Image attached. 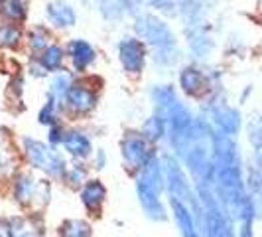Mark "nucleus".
Returning <instances> with one entry per match:
<instances>
[{"label":"nucleus","mask_w":262,"mask_h":237,"mask_svg":"<svg viewBox=\"0 0 262 237\" xmlns=\"http://www.w3.org/2000/svg\"><path fill=\"white\" fill-rule=\"evenodd\" d=\"M28 46H30V50L36 53H41L48 46H50V34H48V30L41 26H36L30 30V34H28Z\"/></svg>","instance_id":"obj_23"},{"label":"nucleus","mask_w":262,"mask_h":237,"mask_svg":"<svg viewBox=\"0 0 262 237\" xmlns=\"http://www.w3.org/2000/svg\"><path fill=\"white\" fill-rule=\"evenodd\" d=\"M170 210L171 215L178 224V229L184 237H201L199 229H197V218L195 213L185 206L184 202H180L178 198L170 196Z\"/></svg>","instance_id":"obj_9"},{"label":"nucleus","mask_w":262,"mask_h":237,"mask_svg":"<svg viewBox=\"0 0 262 237\" xmlns=\"http://www.w3.org/2000/svg\"><path fill=\"white\" fill-rule=\"evenodd\" d=\"M0 2H2V0H0Z\"/></svg>","instance_id":"obj_32"},{"label":"nucleus","mask_w":262,"mask_h":237,"mask_svg":"<svg viewBox=\"0 0 262 237\" xmlns=\"http://www.w3.org/2000/svg\"><path fill=\"white\" fill-rule=\"evenodd\" d=\"M46 18L57 30H69L77 24V12L66 0H53L46 6Z\"/></svg>","instance_id":"obj_8"},{"label":"nucleus","mask_w":262,"mask_h":237,"mask_svg":"<svg viewBox=\"0 0 262 237\" xmlns=\"http://www.w3.org/2000/svg\"><path fill=\"white\" fill-rule=\"evenodd\" d=\"M63 139H66V131L59 127V125H50V134H48V143L52 146H57L63 143Z\"/></svg>","instance_id":"obj_27"},{"label":"nucleus","mask_w":262,"mask_h":237,"mask_svg":"<svg viewBox=\"0 0 262 237\" xmlns=\"http://www.w3.org/2000/svg\"><path fill=\"white\" fill-rule=\"evenodd\" d=\"M22 150L34 168L46 172L52 178H66V158L61 156V152L55 150V146L46 145L32 136H22Z\"/></svg>","instance_id":"obj_3"},{"label":"nucleus","mask_w":262,"mask_h":237,"mask_svg":"<svg viewBox=\"0 0 262 237\" xmlns=\"http://www.w3.org/2000/svg\"><path fill=\"white\" fill-rule=\"evenodd\" d=\"M146 6L154 8L158 12L166 14V16L180 14V0H146Z\"/></svg>","instance_id":"obj_24"},{"label":"nucleus","mask_w":262,"mask_h":237,"mask_svg":"<svg viewBox=\"0 0 262 237\" xmlns=\"http://www.w3.org/2000/svg\"><path fill=\"white\" fill-rule=\"evenodd\" d=\"M180 87L184 89L185 95L189 97H199L207 87V77L203 71H199L197 67L187 66L180 71Z\"/></svg>","instance_id":"obj_12"},{"label":"nucleus","mask_w":262,"mask_h":237,"mask_svg":"<svg viewBox=\"0 0 262 237\" xmlns=\"http://www.w3.org/2000/svg\"><path fill=\"white\" fill-rule=\"evenodd\" d=\"M180 14L189 28L203 24L205 0H180Z\"/></svg>","instance_id":"obj_15"},{"label":"nucleus","mask_w":262,"mask_h":237,"mask_svg":"<svg viewBox=\"0 0 262 237\" xmlns=\"http://www.w3.org/2000/svg\"><path fill=\"white\" fill-rule=\"evenodd\" d=\"M97 8L101 16L105 18L106 22H117L122 16H126L124 12V0H99Z\"/></svg>","instance_id":"obj_22"},{"label":"nucleus","mask_w":262,"mask_h":237,"mask_svg":"<svg viewBox=\"0 0 262 237\" xmlns=\"http://www.w3.org/2000/svg\"><path fill=\"white\" fill-rule=\"evenodd\" d=\"M0 237H10V235H8V229H4V227H0Z\"/></svg>","instance_id":"obj_31"},{"label":"nucleus","mask_w":262,"mask_h":237,"mask_svg":"<svg viewBox=\"0 0 262 237\" xmlns=\"http://www.w3.org/2000/svg\"><path fill=\"white\" fill-rule=\"evenodd\" d=\"M120 154L130 170H142L146 164L156 156L152 150V143L142 132H128L120 143Z\"/></svg>","instance_id":"obj_4"},{"label":"nucleus","mask_w":262,"mask_h":237,"mask_svg":"<svg viewBox=\"0 0 262 237\" xmlns=\"http://www.w3.org/2000/svg\"><path fill=\"white\" fill-rule=\"evenodd\" d=\"M166 132H168V125H166V118L162 115H152L150 118H146L144 127H142V134L150 143L162 141Z\"/></svg>","instance_id":"obj_18"},{"label":"nucleus","mask_w":262,"mask_h":237,"mask_svg":"<svg viewBox=\"0 0 262 237\" xmlns=\"http://www.w3.org/2000/svg\"><path fill=\"white\" fill-rule=\"evenodd\" d=\"M81 2H83L85 6H93V4L97 6V2H99V0H81Z\"/></svg>","instance_id":"obj_30"},{"label":"nucleus","mask_w":262,"mask_h":237,"mask_svg":"<svg viewBox=\"0 0 262 237\" xmlns=\"http://www.w3.org/2000/svg\"><path fill=\"white\" fill-rule=\"evenodd\" d=\"M164 184H166L164 168H162L160 160L154 156L142 170H138V176H136L138 202H140V206H142L146 215L150 220H154V222H164L168 218L166 206L162 202Z\"/></svg>","instance_id":"obj_2"},{"label":"nucleus","mask_w":262,"mask_h":237,"mask_svg":"<svg viewBox=\"0 0 262 237\" xmlns=\"http://www.w3.org/2000/svg\"><path fill=\"white\" fill-rule=\"evenodd\" d=\"M118 62L122 69L130 75H138L144 71L146 64V44L136 36H124L118 42Z\"/></svg>","instance_id":"obj_5"},{"label":"nucleus","mask_w":262,"mask_h":237,"mask_svg":"<svg viewBox=\"0 0 262 237\" xmlns=\"http://www.w3.org/2000/svg\"><path fill=\"white\" fill-rule=\"evenodd\" d=\"M66 53H67V57H69V62H71V67H73L75 73L87 71V69L95 64V60H97L95 48H93L89 42H85V40H81V38L71 40V42L67 44Z\"/></svg>","instance_id":"obj_7"},{"label":"nucleus","mask_w":262,"mask_h":237,"mask_svg":"<svg viewBox=\"0 0 262 237\" xmlns=\"http://www.w3.org/2000/svg\"><path fill=\"white\" fill-rule=\"evenodd\" d=\"M93 166L97 168V170H103L106 166V154L105 150H97L95 154H93Z\"/></svg>","instance_id":"obj_29"},{"label":"nucleus","mask_w":262,"mask_h":237,"mask_svg":"<svg viewBox=\"0 0 262 237\" xmlns=\"http://www.w3.org/2000/svg\"><path fill=\"white\" fill-rule=\"evenodd\" d=\"M61 145H63L67 154H71L73 158H79V160H85V158H89L93 154L91 139L81 131H67Z\"/></svg>","instance_id":"obj_11"},{"label":"nucleus","mask_w":262,"mask_h":237,"mask_svg":"<svg viewBox=\"0 0 262 237\" xmlns=\"http://www.w3.org/2000/svg\"><path fill=\"white\" fill-rule=\"evenodd\" d=\"M71 85H73L71 75H69L67 71H57L55 77L52 79V83H50V93H48V95L53 97L57 103H63V99H66V95Z\"/></svg>","instance_id":"obj_20"},{"label":"nucleus","mask_w":262,"mask_h":237,"mask_svg":"<svg viewBox=\"0 0 262 237\" xmlns=\"http://www.w3.org/2000/svg\"><path fill=\"white\" fill-rule=\"evenodd\" d=\"M22 44V30L18 24H2L0 26V50H16Z\"/></svg>","instance_id":"obj_19"},{"label":"nucleus","mask_w":262,"mask_h":237,"mask_svg":"<svg viewBox=\"0 0 262 237\" xmlns=\"http://www.w3.org/2000/svg\"><path fill=\"white\" fill-rule=\"evenodd\" d=\"M66 180L73 186L85 184V182H87V168H85V164H81V162L77 164V162H75L73 166H67Z\"/></svg>","instance_id":"obj_25"},{"label":"nucleus","mask_w":262,"mask_h":237,"mask_svg":"<svg viewBox=\"0 0 262 237\" xmlns=\"http://www.w3.org/2000/svg\"><path fill=\"white\" fill-rule=\"evenodd\" d=\"M38 182L30 174H20L14 182V200L20 206H30L38 196Z\"/></svg>","instance_id":"obj_14"},{"label":"nucleus","mask_w":262,"mask_h":237,"mask_svg":"<svg viewBox=\"0 0 262 237\" xmlns=\"http://www.w3.org/2000/svg\"><path fill=\"white\" fill-rule=\"evenodd\" d=\"M59 237H93V229L85 220H66L59 227Z\"/></svg>","instance_id":"obj_21"},{"label":"nucleus","mask_w":262,"mask_h":237,"mask_svg":"<svg viewBox=\"0 0 262 237\" xmlns=\"http://www.w3.org/2000/svg\"><path fill=\"white\" fill-rule=\"evenodd\" d=\"M134 32L154 50V62L160 67H171L180 60L178 40L171 28L154 14H138Z\"/></svg>","instance_id":"obj_1"},{"label":"nucleus","mask_w":262,"mask_h":237,"mask_svg":"<svg viewBox=\"0 0 262 237\" xmlns=\"http://www.w3.org/2000/svg\"><path fill=\"white\" fill-rule=\"evenodd\" d=\"M79 196H81V204L91 213H101L106 202V186L101 180H97V178L87 180L81 188Z\"/></svg>","instance_id":"obj_10"},{"label":"nucleus","mask_w":262,"mask_h":237,"mask_svg":"<svg viewBox=\"0 0 262 237\" xmlns=\"http://www.w3.org/2000/svg\"><path fill=\"white\" fill-rule=\"evenodd\" d=\"M57 107H59V103L48 95V103L41 107V111H39V123L41 125H53L55 123V115H57Z\"/></svg>","instance_id":"obj_26"},{"label":"nucleus","mask_w":262,"mask_h":237,"mask_svg":"<svg viewBox=\"0 0 262 237\" xmlns=\"http://www.w3.org/2000/svg\"><path fill=\"white\" fill-rule=\"evenodd\" d=\"M8 235L10 237H36V233H34V229H28L26 225H22V222H20V224L8 227Z\"/></svg>","instance_id":"obj_28"},{"label":"nucleus","mask_w":262,"mask_h":237,"mask_svg":"<svg viewBox=\"0 0 262 237\" xmlns=\"http://www.w3.org/2000/svg\"><path fill=\"white\" fill-rule=\"evenodd\" d=\"M39 62V66L43 67L48 73L50 71H59L61 66H63V60H66V50L61 46H48L41 53H38L36 57Z\"/></svg>","instance_id":"obj_16"},{"label":"nucleus","mask_w":262,"mask_h":237,"mask_svg":"<svg viewBox=\"0 0 262 237\" xmlns=\"http://www.w3.org/2000/svg\"><path fill=\"white\" fill-rule=\"evenodd\" d=\"M187 40H189V52L193 57L197 60H203V57H207L213 50V42L211 38L203 32V26L199 24V26H191L187 32Z\"/></svg>","instance_id":"obj_13"},{"label":"nucleus","mask_w":262,"mask_h":237,"mask_svg":"<svg viewBox=\"0 0 262 237\" xmlns=\"http://www.w3.org/2000/svg\"><path fill=\"white\" fill-rule=\"evenodd\" d=\"M0 14L4 20L12 24H20L28 18V0H2Z\"/></svg>","instance_id":"obj_17"},{"label":"nucleus","mask_w":262,"mask_h":237,"mask_svg":"<svg viewBox=\"0 0 262 237\" xmlns=\"http://www.w3.org/2000/svg\"><path fill=\"white\" fill-rule=\"evenodd\" d=\"M63 103H66L67 111L71 115H89L93 109L97 107V93L93 91L87 83L75 81L69 87Z\"/></svg>","instance_id":"obj_6"}]
</instances>
